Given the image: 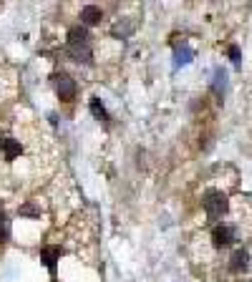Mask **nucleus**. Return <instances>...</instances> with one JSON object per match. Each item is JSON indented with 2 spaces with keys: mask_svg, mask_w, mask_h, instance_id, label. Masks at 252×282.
<instances>
[{
  "mask_svg": "<svg viewBox=\"0 0 252 282\" xmlns=\"http://www.w3.org/2000/svg\"><path fill=\"white\" fill-rule=\"evenodd\" d=\"M194 58V53H192V48H182V50H176L174 53V68H182V66H186L189 60H192Z\"/></svg>",
  "mask_w": 252,
  "mask_h": 282,
  "instance_id": "obj_8",
  "label": "nucleus"
},
{
  "mask_svg": "<svg viewBox=\"0 0 252 282\" xmlns=\"http://www.w3.org/2000/svg\"><path fill=\"white\" fill-rule=\"evenodd\" d=\"M0 149L6 152V159L8 162H13L20 154V144H18V141H13V138H0Z\"/></svg>",
  "mask_w": 252,
  "mask_h": 282,
  "instance_id": "obj_7",
  "label": "nucleus"
},
{
  "mask_svg": "<svg viewBox=\"0 0 252 282\" xmlns=\"http://www.w3.org/2000/svg\"><path fill=\"white\" fill-rule=\"evenodd\" d=\"M6 237H8V220H6L3 212H0V244L6 242Z\"/></svg>",
  "mask_w": 252,
  "mask_h": 282,
  "instance_id": "obj_11",
  "label": "nucleus"
},
{
  "mask_svg": "<svg viewBox=\"0 0 252 282\" xmlns=\"http://www.w3.org/2000/svg\"><path fill=\"white\" fill-rule=\"evenodd\" d=\"M247 264H250V252L247 250H237L232 254V260H230V270L232 272H244Z\"/></svg>",
  "mask_w": 252,
  "mask_h": 282,
  "instance_id": "obj_5",
  "label": "nucleus"
},
{
  "mask_svg": "<svg viewBox=\"0 0 252 282\" xmlns=\"http://www.w3.org/2000/svg\"><path fill=\"white\" fill-rule=\"evenodd\" d=\"M224 81H227V74L224 70H217L214 74V84H212V88H214V94L222 98V94H224Z\"/></svg>",
  "mask_w": 252,
  "mask_h": 282,
  "instance_id": "obj_9",
  "label": "nucleus"
},
{
  "mask_svg": "<svg viewBox=\"0 0 252 282\" xmlns=\"http://www.w3.org/2000/svg\"><path fill=\"white\" fill-rule=\"evenodd\" d=\"M230 58H232V63H234V66H240L242 56H240V48H237V46H232V48H230Z\"/></svg>",
  "mask_w": 252,
  "mask_h": 282,
  "instance_id": "obj_13",
  "label": "nucleus"
},
{
  "mask_svg": "<svg viewBox=\"0 0 252 282\" xmlns=\"http://www.w3.org/2000/svg\"><path fill=\"white\" fill-rule=\"evenodd\" d=\"M43 260H46V264H48L50 270H56V252L46 250V252H43Z\"/></svg>",
  "mask_w": 252,
  "mask_h": 282,
  "instance_id": "obj_12",
  "label": "nucleus"
},
{
  "mask_svg": "<svg viewBox=\"0 0 252 282\" xmlns=\"http://www.w3.org/2000/svg\"><path fill=\"white\" fill-rule=\"evenodd\" d=\"M234 240H237V230L230 227V224H217V227L212 230V244H214L217 250H227V247H232Z\"/></svg>",
  "mask_w": 252,
  "mask_h": 282,
  "instance_id": "obj_3",
  "label": "nucleus"
},
{
  "mask_svg": "<svg viewBox=\"0 0 252 282\" xmlns=\"http://www.w3.org/2000/svg\"><path fill=\"white\" fill-rule=\"evenodd\" d=\"M202 204H204V212H207V220H210V222L222 220V217L227 214V209H230L227 194H222V192H217V189L207 192L204 199H202Z\"/></svg>",
  "mask_w": 252,
  "mask_h": 282,
  "instance_id": "obj_2",
  "label": "nucleus"
},
{
  "mask_svg": "<svg viewBox=\"0 0 252 282\" xmlns=\"http://www.w3.org/2000/svg\"><path fill=\"white\" fill-rule=\"evenodd\" d=\"M68 56L78 63H91V43L86 28L76 26L68 30Z\"/></svg>",
  "mask_w": 252,
  "mask_h": 282,
  "instance_id": "obj_1",
  "label": "nucleus"
},
{
  "mask_svg": "<svg viewBox=\"0 0 252 282\" xmlns=\"http://www.w3.org/2000/svg\"><path fill=\"white\" fill-rule=\"evenodd\" d=\"M101 18H104V13H101V8H96V6H86V8L81 10V20H84L86 26H98Z\"/></svg>",
  "mask_w": 252,
  "mask_h": 282,
  "instance_id": "obj_6",
  "label": "nucleus"
},
{
  "mask_svg": "<svg viewBox=\"0 0 252 282\" xmlns=\"http://www.w3.org/2000/svg\"><path fill=\"white\" fill-rule=\"evenodd\" d=\"M91 111H94V116H96V118L108 121V114H106V108H104V104H101L98 98H94V101H91Z\"/></svg>",
  "mask_w": 252,
  "mask_h": 282,
  "instance_id": "obj_10",
  "label": "nucleus"
},
{
  "mask_svg": "<svg viewBox=\"0 0 252 282\" xmlns=\"http://www.w3.org/2000/svg\"><path fill=\"white\" fill-rule=\"evenodd\" d=\"M56 91H58V96H60V101H74L76 98V84H74V78H68V76H56Z\"/></svg>",
  "mask_w": 252,
  "mask_h": 282,
  "instance_id": "obj_4",
  "label": "nucleus"
}]
</instances>
